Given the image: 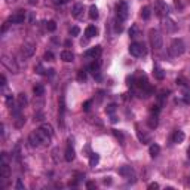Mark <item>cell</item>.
Wrapping results in <instances>:
<instances>
[{"label": "cell", "instance_id": "cell-10", "mask_svg": "<svg viewBox=\"0 0 190 190\" xmlns=\"http://www.w3.org/2000/svg\"><path fill=\"white\" fill-rule=\"evenodd\" d=\"M25 15H27V12L21 9V11L15 12V14L11 17V22H14V24H21V22L25 21Z\"/></svg>", "mask_w": 190, "mask_h": 190}, {"label": "cell", "instance_id": "cell-4", "mask_svg": "<svg viewBox=\"0 0 190 190\" xmlns=\"http://www.w3.org/2000/svg\"><path fill=\"white\" fill-rule=\"evenodd\" d=\"M2 64H3L11 73H14V74H17V73L20 71V67H18L17 61H15L14 58L8 57V55H3V57H2Z\"/></svg>", "mask_w": 190, "mask_h": 190}, {"label": "cell", "instance_id": "cell-25", "mask_svg": "<svg viewBox=\"0 0 190 190\" xmlns=\"http://www.w3.org/2000/svg\"><path fill=\"white\" fill-rule=\"evenodd\" d=\"M150 15H152L150 8H149V6H144V8L141 9V17H143L144 20H149V18H150Z\"/></svg>", "mask_w": 190, "mask_h": 190}, {"label": "cell", "instance_id": "cell-44", "mask_svg": "<svg viewBox=\"0 0 190 190\" xmlns=\"http://www.w3.org/2000/svg\"><path fill=\"white\" fill-rule=\"evenodd\" d=\"M86 187H88V189H94V187H95V183H88Z\"/></svg>", "mask_w": 190, "mask_h": 190}, {"label": "cell", "instance_id": "cell-8", "mask_svg": "<svg viewBox=\"0 0 190 190\" xmlns=\"http://www.w3.org/2000/svg\"><path fill=\"white\" fill-rule=\"evenodd\" d=\"M154 12L159 17H165L168 14V6L163 0H154Z\"/></svg>", "mask_w": 190, "mask_h": 190}, {"label": "cell", "instance_id": "cell-43", "mask_svg": "<svg viewBox=\"0 0 190 190\" xmlns=\"http://www.w3.org/2000/svg\"><path fill=\"white\" fill-rule=\"evenodd\" d=\"M17 189H24V186H22V183L18 180V183H17Z\"/></svg>", "mask_w": 190, "mask_h": 190}, {"label": "cell", "instance_id": "cell-29", "mask_svg": "<svg viewBox=\"0 0 190 190\" xmlns=\"http://www.w3.org/2000/svg\"><path fill=\"white\" fill-rule=\"evenodd\" d=\"M154 76H156V79H157V80H162V79H163V76H165V74H163V70H162V68H159V67H156V68H154Z\"/></svg>", "mask_w": 190, "mask_h": 190}, {"label": "cell", "instance_id": "cell-36", "mask_svg": "<svg viewBox=\"0 0 190 190\" xmlns=\"http://www.w3.org/2000/svg\"><path fill=\"white\" fill-rule=\"evenodd\" d=\"M106 112H107V113H110V115H112V113H115V112H116V106H115V104H110V106H107Z\"/></svg>", "mask_w": 190, "mask_h": 190}, {"label": "cell", "instance_id": "cell-21", "mask_svg": "<svg viewBox=\"0 0 190 190\" xmlns=\"http://www.w3.org/2000/svg\"><path fill=\"white\" fill-rule=\"evenodd\" d=\"M89 18L91 20H97L98 18V9H97V6H91L89 8Z\"/></svg>", "mask_w": 190, "mask_h": 190}, {"label": "cell", "instance_id": "cell-39", "mask_svg": "<svg viewBox=\"0 0 190 190\" xmlns=\"http://www.w3.org/2000/svg\"><path fill=\"white\" fill-rule=\"evenodd\" d=\"M184 103L186 104H190V94H186L184 95Z\"/></svg>", "mask_w": 190, "mask_h": 190}, {"label": "cell", "instance_id": "cell-45", "mask_svg": "<svg viewBox=\"0 0 190 190\" xmlns=\"http://www.w3.org/2000/svg\"><path fill=\"white\" fill-rule=\"evenodd\" d=\"M187 156H189V159H190V149L187 150Z\"/></svg>", "mask_w": 190, "mask_h": 190}, {"label": "cell", "instance_id": "cell-24", "mask_svg": "<svg viewBox=\"0 0 190 190\" xmlns=\"http://www.w3.org/2000/svg\"><path fill=\"white\" fill-rule=\"evenodd\" d=\"M98 162H100V156H98L97 153H92V154H91V159H89V165H91V166H95Z\"/></svg>", "mask_w": 190, "mask_h": 190}, {"label": "cell", "instance_id": "cell-18", "mask_svg": "<svg viewBox=\"0 0 190 190\" xmlns=\"http://www.w3.org/2000/svg\"><path fill=\"white\" fill-rule=\"evenodd\" d=\"M61 59L65 61V62H70V61L74 59V55H73L70 51H62V52H61Z\"/></svg>", "mask_w": 190, "mask_h": 190}, {"label": "cell", "instance_id": "cell-38", "mask_svg": "<svg viewBox=\"0 0 190 190\" xmlns=\"http://www.w3.org/2000/svg\"><path fill=\"white\" fill-rule=\"evenodd\" d=\"M149 189H150V190H153V189H159V184H157V183H152V184H149Z\"/></svg>", "mask_w": 190, "mask_h": 190}, {"label": "cell", "instance_id": "cell-1", "mask_svg": "<svg viewBox=\"0 0 190 190\" xmlns=\"http://www.w3.org/2000/svg\"><path fill=\"white\" fill-rule=\"evenodd\" d=\"M51 138H52V135H49L45 129L39 128L37 131H34V132L30 134L28 141H30V144L33 147H39V146H48L51 143Z\"/></svg>", "mask_w": 190, "mask_h": 190}, {"label": "cell", "instance_id": "cell-17", "mask_svg": "<svg viewBox=\"0 0 190 190\" xmlns=\"http://www.w3.org/2000/svg\"><path fill=\"white\" fill-rule=\"evenodd\" d=\"M172 141L177 143V144L183 143V141H184V132H183V131H175L174 135H172Z\"/></svg>", "mask_w": 190, "mask_h": 190}, {"label": "cell", "instance_id": "cell-13", "mask_svg": "<svg viewBox=\"0 0 190 190\" xmlns=\"http://www.w3.org/2000/svg\"><path fill=\"white\" fill-rule=\"evenodd\" d=\"M82 14H83V5L82 3H76L71 9V15L74 18H82Z\"/></svg>", "mask_w": 190, "mask_h": 190}, {"label": "cell", "instance_id": "cell-40", "mask_svg": "<svg viewBox=\"0 0 190 190\" xmlns=\"http://www.w3.org/2000/svg\"><path fill=\"white\" fill-rule=\"evenodd\" d=\"M113 132H115V135H116L117 138H120V140L123 141V135H122V132H119V131H113Z\"/></svg>", "mask_w": 190, "mask_h": 190}, {"label": "cell", "instance_id": "cell-6", "mask_svg": "<svg viewBox=\"0 0 190 190\" xmlns=\"http://www.w3.org/2000/svg\"><path fill=\"white\" fill-rule=\"evenodd\" d=\"M129 52H131V55H134V57H141V55L146 54V46H144V43L134 42V43H131V46H129Z\"/></svg>", "mask_w": 190, "mask_h": 190}, {"label": "cell", "instance_id": "cell-35", "mask_svg": "<svg viewBox=\"0 0 190 190\" xmlns=\"http://www.w3.org/2000/svg\"><path fill=\"white\" fill-rule=\"evenodd\" d=\"M79 33H80V28H79V27H71V28H70V34H71V36H77Z\"/></svg>", "mask_w": 190, "mask_h": 190}, {"label": "cell", "instance_id": "cell-14", "mask_svg": "<svg viewBox=\"0 0 190 190\" xmlns=\"http://www.w3.org/2000/svg\"><path fill=\"white\" fill-rule=\"evenodd\" d=\"M85 34H86L88 39H91V37H94V36L98 34V30H97V27H95V25H88L86 30H85Z\"/></svg>", "mask_w": 190, "mask_h": 190}, {"label": "cell", "instance_id": "cell-23", "mask_svg": "<svg viewBox=\"0 0 190 190\" xmlns=\"http://www.w3.org/2000/svg\"><path fill=\"white\" fill-rule=\"evenodd\" d=\"M24 123H25V117H22V115L15 116V126H17V128H21Z\"/></svg>", "mask_w": 190, "mask_h": 190}, {"label": "cell", "instance_id": "cell-12", "mask_svg": "<svg viewBox=\"0 0 190 190\" xmlns=\"http://www.w3.org/2000/svg\"><path fill=\"white\" fill-rule=\"evenodd\" d=\"M101 52H103L101 46H95V48H92V49L86 51V54H85V55H86V57H92V58L95 59V58H100Z\"/></svg>", "mask_w": 190, "mask_h": 190}, {"label": "cell", "instance_id": "cell-27", "mask_svg": "<svg viewBox=\"0 0 190 190\" xmlns=\"http://www.w3.org/2000/svg\"><path fill=\"white\" fill-rule=\"evenodd\" d=\"M115 30H116L117 33H120V31L123 30V21H122V20H119V18L116 20V22H115Z\"/></svg>", "mask_w": 190, "mask_h": 190}, {"label": "cell", "instance_id": "cell-37", "mask_svg": "<svg viewBox=\"0 0 190 190\" xmlns=\"http://www.w3.org/2000/svg\"><path fill=\"white\" fill-rule=\"evenodd\" d=\"M91 104H92V101H86V103L83 104V110H85V112H89V109H91Z\"/></svg>", "mask_w": 190, "mask_h": 190}, {"label": "cell", "instance_id": "cell-9", "mask_svg": "<svg viewBox=\"0 0 190 190\" xmlns=\"http://www.w3.org/2000/svg\"><path fill=\"white\" fill-rule=\"evenodd\" d=\"M162 27H163L168 33H174V31H177V28H178V25H177L171 18H168V17L162 20Z\"/></svg>", "mask_w": 190, "mask_h": 190}, {"label": "cell", "instance_id": "cell-11", "mask_svg": "<svg viewBox=\"0 0 190 190\" xmlns=\"http://www.w3.org/2000/svg\"><path fill=\"white\" fill-rule=\"evenodd\" d=\"M9 175H11V168H9V165L6 162L2 160V163H0V178H2V180H8Z\"/></svg>", "mask_w": 190, "mask_h": 190}, {"label": "cell", "instance_id": "cell-30", "mask_svg": "<svg viewBox=\"0 0 190 190\" xmlns=\"http://www.w3.org/2000/svg\"><path fill=\"white\" fill-rule=\"evenodd\" d=\"M129 36H131V37H138V36H140V31H138V28H137L135 25H132V27H131V30H129Z\"/></svg>", "mask_w": 190, "mask_h": 190}, {"label": "cell", "instance_id": "cell-3", "mask_svg": "<svg viewBox=\"0 0 190 190\" xmlns=\"http://www.w3.org/2000/svg\"><path fill=\"white\" fill-rule=\"evenodd\" d=\"M150 43L153 49H160L163 46V37L157 30H150Z\"/></svg>", "mask_w": 190, "mask_h": 190}, {"label": "cell", "instance_id": "cell-41", "mask_svg": "<svg viewBox=\"0 0 190 190\" xmlns=\"http://www.w3.org/2000/svg\"><path fill=\"white\" fill-rule=\"evenodd\" d=\"M0 82H2V83H0V85H2V86H6V77L2 74V77H0Z\"/></svg>", "mask_w": 190, "mask_h": 190}, {"label": "cell", "instance_id": "cell-42", "mask_svg": "<svg viewBox=\"0 0 190 190\" xmlns=\"http://www.w3.org/2000/svg\"><path fill=\"white\" fill-rule=\"evenodd\" d=\"M37 2H39V0H28V3H30L31 6H34V5H37Z\"/></svg>", "mask_w": 190, "mask_h": 190}, {"label": "cell", "instance_id": "cell-28", "mask_svg": "<svg viewBox=\"0 0 190 190\" xmlns=\"http://www.w3.org/2000/svg\"><path fill=\"white\" fill-rule=\"evenodd\" d=\"M46 30L48 31H55L57 30V22L55 21H48L46 22Z\"/></svg>", "mask_w": 190, "mask_h": 190}, {"label": "cell", "instance_id": "cell-34", "mask_svg": "<svg viewBox=\"0 0 190 190\" xmlns=\"http://www.w3.org/2000/svg\"><path fill=\"white\" fill-rule=\"evenodd\" d=\"M43 59H46V61H52L54 59V54L52 52H45V55H43Z\"/></svg>", "mask_w": 190, "mask_h": 190}, {"label": "cell", "instance_id": "cell-32", "mask_svg": "<svg viewBox=\"0 0 190 190\" xmlns=\"http://www.w3.org/2000/svg\"><path fill=\"white\" fill-rule=\"evenodd\" d=\"M77 80H79V82H85V80H86V71L80 70V71L77 73Z\"/></svg>", "mask_w": 190, "mask_h": 190}, {"label": "cell", "instance_id": "cell-5", "mask_svg": "<svg viewBox=\"0 0 190 190\" xmlns=\"http://www.w3.org/2000/svg\"><path fill=\"white\" fill-rule=\"evenodd\" d=\"M34 51H36V46L34 43H24L20 49V55L24 58V59H28L34 55Z\"/></svg>", "mask_w": 190, "mask_h": 190}, {"label": "cell", "instance_id": "cell-15", "mask_svg": "<svg viewBox=\"0 0 190 190\" xmlns=\"http://www.w3.org/2000/svg\"><path fill=\"white\" fill-rule=\"evenodd\" d=\"M74 156H76V153H74V149H73L71 146H68V147L65 149V153H64V157H65V160H67V162H71V160L74 159Z\"/></svg>", "mask_w": 190, "mask_h": 190}, {"label": "cell", "instance_id": "cell-2", "mask_svg": "<svg viewBox=\"0 0 190 190\" xmlns=\"http://www.w3.org/2000/svg\"><path fill=\"white\" fill-rule=\"evenodd\" d=\"M184 51H186L184 42L181 39H174L172 43H171V46H169V54L172 57H180V55L184 54Z\"/></svg>", "mask_w": 190, "mask_h": 190}, {"label": "cell", "instance_id": "cell-31", "mask_svg": "<svg viewBox=\"0 0 190 190\" xmlns=\"http://www.w3.org/2000/svg\"><path fill=\"white\" fill-rule=\"evenodd\" d=\"M138 137H140V140H141L143 143H149V141H150V137H149L147 134H144V132L141 134V131H138Z\"/></svg>", "mask_w": 190, "mask_h": 190}, {"label": "cell", "instance_id": "cell-19", "mask_svg": "<svg viewBox=\"0 0 190 190\" xmlns=\"http://www.w3.org/2000/svg\"><path fill=\"white\" fill-rule=\"evenodd\" d=\"M17 104L22 109V107H25V104H27V98H25V94H18V98H17Z\"/></svg>", "mask_w": 190, "mask_h": 190}, {"label": "cell", "instance_id": "cell-7", "mask_svg": "<svg viewBox=\"0 0 190 190\" xmlns=\"http://www.w3.org/2000/svg\"><path fill=\"white\" fill-rule=\"evenodd\" d=\"M116 11H117V18L122 20V21H125V20L128 18V15H129V8H128V3H126V2L117 3Z\"/></svg>", "mask_w": 190, "mask_h": 190}, {"label": "cell", "instance_id": "cell-22", "mask_svg": "<svg viewBox=\"0 0 190 190\" xmlns=\"http://www.w3.org/2000/svg\"><path fill=\"white\" fill-rule=\"evenodd\" d=\"M33 92H34L36 97H42V95L45 94V88H43L42 85H36V86L33 88Z\"/></svg>", "mask_w": 190, "mask_h": 190}, {"label": "cell", "instance_id": "cell-26", "mask_svg": "<svg viewBox=\"0 0 190 190\" xmlns=\"http://www.w3.org/2000/svg\"><path fill=\"white\" fill-rule=\"evenodd\" d=\"M149 126H150L152 129L157 126V116H156V115H154V116L152 115V116L149 117Z\"/></svg>", "mask_w": 190, "mask_h": 190}, {"label": "cell", "instance_id": "cell-33", "mask_svg": "<svg viewBox=\"0 0 190 190\" xmlns=\"http://www.w3.org/2000/svg\"><path fill=\"white\" fill-rule=\"evenodd\" d=\"M42 129H45L49 135H54V129H52L51 125H46V123H45V125H42Z\"/></svg>", "mask_w": 190, "mask_h": 190}, {"label": "cell", "instance_id": "cell-46", "mask_svg": "<svg viewBox=\"0 0 190 190\" xmlns=\"http://www.w3.org/2000/svg\"><path fill=\"white\" fill-rule=\"evenodd\" d=\"M8 2H9V3H14V2H17V0H8Z\"/></svg>", "mask_w": 190, "mask_h": 190}, {"label": "cell", "instance_id": "cell-20", "mask_svg": "<svg viewBox=\"0 0 190 190\" xmlns=\"http://www.w3.org/2000/svg\"><path fill=\"white\" fill-rule=\"evenodd\" d=\"M159 153H160V147H159L157 144H152V146H150V156H152V157H156Z\"/></svg>", "mask_w": 190, "mask_h": 190}, {"label": "cell", "instance_id": "cell-16", "mask_svg": "<svg viewBox=\"0 0 190 190\" xmlns=\"http://www.w3.org/2000/svg\"><path fill=\"white\" fill-rule=\"evenodd\" d=\"M119 174L123 175V177H126V178H131V177L134 175V171H132L131 166H122V168L119 169Z\"/></svg>", "mask_w": 190, "mask_h": 190}]
</instances>
